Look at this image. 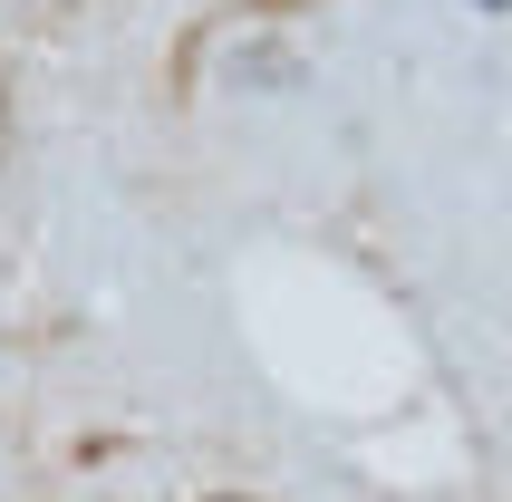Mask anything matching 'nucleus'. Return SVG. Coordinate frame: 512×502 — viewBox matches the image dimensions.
<instances>
[{
  "label": "nucleus",
  "mask_w": 512,
  "mask_h": 502,
  "mask_svg": "<svg viewBox=\"0 0 512 502\" xmlns=\"http://www.w3.org/2000/svg\"><path fill=\"white\" fill-rule=\"evenodd\" d=\"M252 10H271V20H290V10H310V0H252Z\"/></svg>",
  "instance_id": "obj_1"
},
{
  "label": "nucleus",
  "mask_w": 512,
  "mask_h": 502,
  "mask_svg": "<svg viewBox=\"0 0 512 502\" xmlns=\"http://www.w3.org/2000/svg\"><path fill=\"white\" fill-rule=\"evenodd\" d=\"M0 155H10V78H0Z\"/></svg>",
  "instance_id": "obj_2"
},
{
  "label": "nucleus",
  "mask_w": 512,
  "mask_h": 502,
  "mask_svg": "<svg viewBox=\"0 0 512 502\" xmlns=\"http://www.w3.org/2000/svg\"><path fill=\"white\" fill-rule=\"evenodd\" d=\"M203 502H252V493H203Z\"/></svg>",
  "instance_id": "obj_3"
}]
</instances>
